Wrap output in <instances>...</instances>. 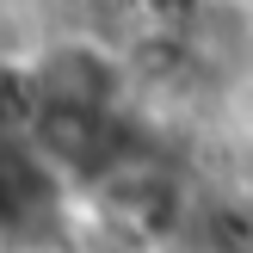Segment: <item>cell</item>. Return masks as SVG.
<instances>
[{"label":"cell","mask_w":253,"mask_h":253,"mask_svg":"<svg viewBox=\"0 0 253 253\" xmlns=\"http://www.w3.org/2000/svg\"><path fill=\"white\" fill-rule=\"evenodd\" d=\"M185 253H253V185H210V192H198Z\"/></svg>","instance_id":"3957f363"},{"label":"cell","mask_w":253,"mask_h":253,"mask_svg":"<svg viewBox=\"0 0 253 253\" xmlns=\"http://www.w3.org/2000/svg\"><path fill=\"white\" fill-rule=\"evenodd\" d=\"M37 118H43V86H37L31 56L0 49V142H31Z\"/></svg>","instance_id":"277c9868"},{"label":"cell","mask_w":253,"mask_h":253,"mask_svg":"<svg viewBox=\"0 0 253 253\" xmlns=\"http://www.w3.org/2000/svg\"><path fill=\"white\" fill-rule=\"evenodd\" d=\"M81 204L93 210L99 222H111L130 247L173 253V241H185V229H192L198 192H192V179L173 167L167 148H142V155L118 161L111 173H99L81 192Z\"/></svg>","instance_id":"6da1fadb"},{"label":"cell","mask_w":253,"mask_h":253,"mask_svg":"<svg viewBox=\"0 0 253 253\" xmlns=\"http://www.w3.org/2000/svg\"><path fill=\"white\" fill-rule=\"evenodd\" d=\"M37 86H43V105L62 111H130L136 105V74H130V49L105 43L93 31H74V37H49L43 49L31 56Z\"/></svg>","instance_id":"7a4b0ae2"},{"label":"cell","mask_w":253,"mask_h":253,"mask_svg":"<svg viewBox=\"0 0 253 253\" xmlns=\"http://www.w3.org/2000/svg\"><path fill=\"white\" fill-rule=\"evenodd\" d=\"M12 253H68V247H12Z\"/></svg>","instance_id":"5b68a950"}]
</instances>
